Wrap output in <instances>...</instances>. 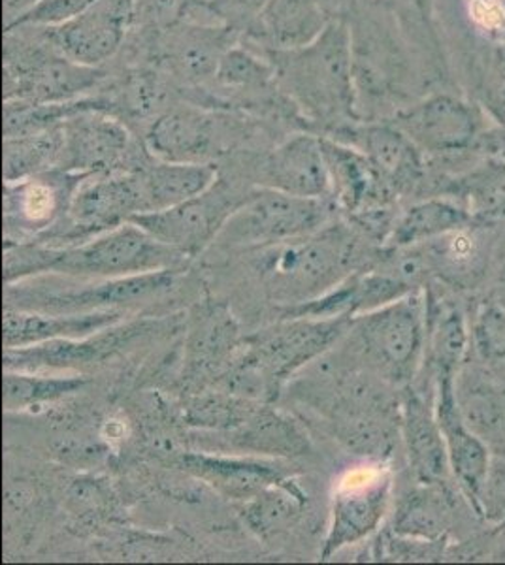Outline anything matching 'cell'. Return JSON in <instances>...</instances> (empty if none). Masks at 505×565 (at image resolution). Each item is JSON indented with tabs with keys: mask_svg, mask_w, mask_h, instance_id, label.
<instances>
[{
	"mask_svg": "<svg viewBox=\"0 0 505 565\" xmlns=\"http://www.w3.org/2000/svg\"><path fill=\"white\" fill-rule=\"evenodd\" d=\"M221 436L236 455L263 458H298L312 450L309 437L291 415L277 412L270 404H261L256 412L236 430Z\"/></svg>",
	"mask_w": 505,
	"mask_h": 565,
	"instance_id": "obj_29",
	"label": "cell"
},
{
	"mask_svg": "<svg viewBox=\"0 0 505 565\" xmlns=\"http://www.w3.org/2000/svg\"><path fill=\"white\" fill-rule=\"evenodd\" d=\"M95 2L96 0H34L7 21V31L53 29L74 20Z\"/></svg>",
	"mask_w": 505,
	"mask_h": 565,
	"instance_id": "obj_39",
	"label": "cell"
},
{
	"mask_svg": "<svg viewBox=\"0 0 505 565\" xmlns=\"http://www.w3.org/2000/svg\"><path fill=\"white\" fill-rule=\"evenodd\" d=\"M63 135L61 170L95 178L141 168L135 164L136 146L127 125L96 100H84L64 119Z\"/></svg>",
	"mask_w": 505,
	"mask_h": 565,
	"instance_id": "obj_7",
	"label": "cell"
},
{
	"mask_svg": "<svg viewBox=\"0 0 505 565\" xmlns=\"http://www.w3.org/2000/svg\"><path fill=\"white\" fill-rule=\"evenodd\" d=\"M470 505L454 482H419L403 492L392 516V533L419 541H449Z\"/></svg>",
	"mask_w": 505,
	"mask_h": 565,
	"instance_id": "obj_25",
	"label": "cell"
},
{
	"mask_svg": "<svg viewBox=\"0 0 505 565\" xmlns=\"http://www.w3.org/2000/svg\"><path fill=\"white\" fill-rule=\"evenodd\" d=\"M149 212L148 194L140 170L95 175L82 181L69 206L71 231L61 239H90L96 234L130 223ZM77 242V244H80Z\"/></svg>",
	"mask_w": 505,
	"mask_h": 565,
	"instance_id": "obj_11",
	"label": "cell"
},
{
	"mask_svg": "<svg viewBox=\"0 0 505 565\" xmlns=\"http://www.w3.org/2000/svg\"><path fill=\"white\" fill-rule=\"evenodd\" d=\"M259 52L269 58L277 87L304 119L333 125V132L358 122L355 45L346 21H330L302 47Z\"/></svg>",
	"mask_w": 505,
	"mask_h": 565,
	"instance_id": "obj_1",
	"label": "cell"
},
{
	"mask_svg": "<svg viewBox=\"0 0 505 565\" xmlns=\"http://www.w3.org/2000/svg\"><path fill=\"white\" fill-rule=\"evenodd\" d=\"M259 186L304 199L330 200V174L320 136H291L270 151L259 170Z\"/></svg>",
	"mask_w": 505,
	"mask_h": 565,
	"instance_id": "obj_23",
	"label": "cell"
},
{
	"mask_svg": "<svg viewBox=\"0 0 505 565\" xmlns=\"http://www.w3.org/2000/svg\"><path fill=\"white\" fill-rule=\"evenodd\" d=\"M434 385L435 415L445 437L453 481L475 513L493 452L485 439L472 430V426L462 415L461 404L456 398V377H434Z\"/></svg>",
	"mask_w": 505,
	"mask_h": 565,
	"instance_id": "obj_17",
	"label": "cell"
},
{
	"mask_svg": "<svg viewBox=\"0 0 505 565\" xmlns=\"http://www.w3.org/2000/svg\"><path fill=\"white\" fill-rule=\"evenodd\" d=\"M306 505L307 494L301 484L293 477H285L242 503V519L251 532L270 540L295 526Z\"/></svg>",
	"mask_w": 505,
	"mask_h": 565,
	"instance_id": "obj_33",
	"label": "cell"
},
{
	"mask_svg": "<svg viewBox=\"0 0 505 565\" xmlns=\"http://www.w3.org/2000/svg\"><path fill=\"white\" fill-rule=\"evenodd\" d=\"M333 136L365 154L397 194L411 191L422 180L424 153L392 121L353 122Z\"/></svg>",
	"mask_w": 505,
	"mask_h": 565,
	"instance_id": "obj_20",
	"label": "cell"
},
{
	"mask_svg": "<svg viewBox=\"0 0 505 565\" xmlns=\"http://www.w3.org/2000/svg\"><path fill=\"white\" fill-rule=\"evenodd\" d=\"M210 0H136V23L168 31L179 23L194 21V10H208Z\"/></svg>",
	"mask_w": 505,
	"mask_h": 565,
	"instance_id": "obj_40",
	"label": "cell"
},
{
	"mask_svg": "<svg viewBox=\"0 0 505 565\" xmlns=\"http://www.w3.org/2000/svg\"><path fill=\"white\" fill-rule=\"evenodd\" d=\"M84 175L52 170L27 180L4 183V223L8 232L36 234L45 231L63 213H69L72 196Z\"/></svg>",
	"mask_w": 505,
	"mask_h": 565,
	"instance_id": "obj_21",
	"label": "cell"
},
{
	"mask_svg": "<svg viewBox=\"0 0 505 565\" xmlns=\"http://www.w3.org/2000/svg\"><path fill=\"white\" fill-rule=\"evenodd\" d=\"M480 231L481 226H466L422 244L432 277L451 289L477 287V282L486 276L491 260V242H486Z\"/></svg>",
	"mask_w": 505,
	"mask_h": 565,
	"instance_id": "obj_30",
	"label": "cell"
},
{
	"mask_svg": "<svg viewBox=\"0 0 505 565\" xmlns=\"http://www.w3.org/2000/svg\"><path fill=\"white\" fill-rule=\"evenodd\" d=\"M320 141L327 157L330 202H334V206L353 218L390 207L397 193L371 167L365 154L349 143L328 136L320 138Z\"/></svg>",
	"mask_w": 505,
	"mask_h": 565,
	"instance_id": "obj_22",
	"label": "cell"
},
{
	"mask_svg": "<svg viewBox=\"0 0 505 565\" xmlns=\"http://www.w3.org/2000/svg\"><path fill=\"white\" fill-rule=\"evenodd\" d=\"M481 103L486 116L505 127V42L494 45L481 76Z\"/></svg>",
	"mask_w": 505,
	"mask_h": 565,
	"instance_id": "obj_42",
	"label": "cell"
},
{
	"mask_svg": "<svg viewBox=\"0 0 505 565\" xmlns=\"http://www.w3.org/2000/svg\"><path fill=\"white\" fill-rule=\"evenodd\" d=\"M210 85L213 97L236 104V108L270 106L283 95L269 58L250 44H234L224 53Z\"/></svg>",
	"mask_w": 505,
	"mask_h": 565,
	"instance_id": "obj_28",
	"label": "cell"
},
{
	"mask_svg": "<svg viewBox=\"0 0 505 565\" xmlns=\"http://www.w3.org/2000/svg\"><path fill=\"white\" fill-rule=\"evenodd\" d=\"M417 7L422 8V10H429L430 2L432 0H415Z\"/></svg>",
	"mask_w": 505,
	"mask_h": 565,
	"instance_id": "obj_45",
	"label": "cell"
},
{
	"mask_svg": "<svg viewBox=\"0 0 505 565\" xmlns=\"http://www.w3.org/2000/svg\"><path fill=\"white\" fill-rule=\"evenodd\" d=\"M474 225L466 204L453 196H430L417 202L394 221L387 245L413 247Z\"/></svg>",
	"mask_w": 505,
	"mask_h": 565,
	"instance_id": "obj_31",
	"label": "cell"
},
{
	"mask_svg": "<svg viewBox=\"0 0 505 565\" xmlns=\"http://www.w3.org/2000/svg\"><path fill=\"white\" fill-rule=\"evenodd\" d=\"M333 206L328 199H304L256 186L245 194L215 242L231 249H269L306 238L327 225Z\"/></svg>",
	"mask_w": 505,
	"mask_h": 565,
	"instance_id": "obj_6",
	"label": "cell"
},
{
	"mask_svg": "<svg viewBox=\"0 0 505 565\" xmlns=\"http://www.w3.org/2000/svg\"><path fill=\"white\" fill-rule=\"evenodd\" d=\"M466 362L505 383V308L491 298L470 313V354Z\"/></svg>",
	"mask_w": 505,
	"mask_h": 565,
	"instance_id": "obj_37",
	"label": "cell"
},
{
	"mask_svg": "<svg viewBox=\"0 0 505 565\" xmlns=\"http://www.w3.org/2000/svg\"><path fill=\"white\" fill-rule=\"evenodd\" d=\"M223 127L215 111L199 104L162 109L149 122L144 149L154 161L211 162L221 153Z\"/></svg>",
	"mask_w": 505,
	"mask_h": 565,
	"instance_id": "obj_15",
	"label": "cell"
},
{
	"mask_svg": "<svg viewBox=\"0 0 505 565\" xmlns=\"http://www.w3.org/2000/svg\"><path fill=\"white\" fill-rule=\"evenodd\" d=\"M176 466L187 476L194 477L227 500L245 503L288 473L287 463L277 458L227 457L210 452H179Z\"/></svg>",
	"mask_w": 505,
	"mask_h": 565,
	"instance_id": "obj_19",
	"label": "cell"
},
{
	"mask_svg": "<svg viewBox=\"0 0 505 565\" xmlns=\"http://www.w3.org/2000/svg\"><path fill=\"white\" fill-rule=\"evenodd\" d=\"M427 330V292L422 289L355 317L347 334L365 370L394 388H403L421 373Z\"/></svg>",
	"mask_w": 505,
	"mask_h": 565,
	"instance_id": "obj_5",
	"label": "cell"
},
{
	"mask_svg": "<svg viewBox=\"0 0 505 565\" xmlns=\"http://www.w3.org/2000/svg\"><path fill=\"white\" fill-rule=\"evenodd\" d=\"M149 212L178 206L208 191L219 180L215 162L151 161L141 168Z\"/></svg>",
	"mask_w": 505,
	"mask_h": 565,
	"instance_id": "obj_32",
	"label": "cell"
},
{
	"mask_svg": "<svg viewBox=\"0 0 505 565\" xmlns=\"http://www.w3.org/2000/svg\"><path fill=\"white\" fill-rule=\"evenodd\" d=\"M400 434L413 479L419 482H454L448 447L435 415V385L429 375L427 385L400 388Z\"/></svg>",
	"mask_w": 505,
	"mask_h": 565,
	"instance_id": "obj_16",
	"label": "cell"
},
{
	"mask_svg": "<svg viewBox=\"0 0 505 565\" xmlns=\"http://www.w3.org/2000/svg\"><path fill=\"white\" fill-rule=\"evenodd\" d=\"M392 481L383 463L353 469L338 482L330 524L320 558L328 559L346 546L357 545L376 532L389 511Z\"/></svg>",
	"mask_w": 505,
	"mask_h": 565,
	"instance_id": "obj_9",
	"label": "cell"
},
{
	"mask_svg": "<svg viewBox=\"0 0 505 565\" xmlns=\"http://www.w3.org/2000/svg\"><path fill=\"white\" fill-rule=\"evenodd\" d=\"M63 122L36 135L4 138V183L27 180L63 167Z\"/></svg>",
	"mask_w": 505,
	"mask_h": 565,
	"instance_id": "obj_34",
	"label": "cell"
},
{
	"mask_svg": "<svg viewBox=\"0 0 505 565\" xmlns=\"http://www.w3.org/2000/svg\"><path fill=\"white\" fill-rule=\"evenodd\" d=\"M85 385L87 380L84 375H45L40 372L4 370L2 405L8 413L27 412L76 394Z\"/></svg>",
	"mask_w": 505,
	"mask_h": 565,
	"instance_id": "obj_35",
	"label": "cell"
},
{
	"mask_svg": "<svg viewBox=\"0 0 505 565\" xmlns=\"http://www.w3.org/2000/svg\"><path fill=\"white\" fill-rule=\"evenodd\" d=\"M266 0H210V7L224 25L232 26V21L250 25L256 13L263 10Z\"/></svg>",
	"mask_w": 505,
	"mask_h": 565,
	"instance_id": "obj_43",
	"label": "cell"
},
{
	"mask_svg": "<svg viewBox=\"0 0 505 565\" xmlns=\"http://www.w3.org/2000/svg\"><path fill=\"white\" fill-rule=\"evenodd\" d=\"M353 319L355 317H283L272 327L245 335L227 370L224 383L240 396L270 404L295 373L346 338Z\"/></svg>",
	"mask_w": 505,
	"mask_h": 565,
	"instance_id": "obj_3",
	"label": "cell"
},
{
	"mask_svg": "<svg viewBox=\"0 0 505 565\" xmlns=\"http://www.w3.org/2000/svg\"><path fill=\"white\" fill-rule=\"evenodd\" d=\"M330 21L320 0H266L245 29L248 44L256 50H295L314 42Z\"/></svg>",
	"mask_w": 505,
	"mask_h": 565,
	"instance_id": "obj_27",
	"label": "cell"
},
{
	"mask_svg": "<svg viewBox=\"0 0 505 565\" xmlns=\"http://www.w3.org/2000/svg\"><path fill=\"white\" fill-rule=\"evenodd\" d=\"M168 245L160 244L135 223H125L112 231L96 234L80 244L48 245L7 244L4 281L12 285L40 274L80 277V279H114L148 271L172 270L183 263Z\"/></svg>",
	"mask_w": 505,
	"mask_h": 565,
	"instance_id": "obj_2",
	"label": "cell"
},
{
	"mask_svg": "<svg viewBox=\"0 0 505 565\" xmlns=\"http://www.w3.org/2000/svg\"><path fill=\"white\" fill-rule=\"evenodd\" d=\"M491 300L498 302L502 308H505V258L499 263L498 270L494 271Z\"/></svg>",
	"mask_w": 505,
	"mask_h": 565,
	"instance_id": "obj_44",
	"label": "cell"
},
{
	"mask_svg": "<svg viewBox=\"0 0 505 565\" xmlns=\"http://www.w3.org/2000/svg\"><path fill=\"white\" fill-rule=\"evenodd\" d=\"M261 404L263 402L243 398L218 386H211L206 391L192 392L183 404V420L199 430L227 434L240 428Z\"/></svg>",
	"mask_w": 505,
	"mask_h": 565,
	"instance_id": "obj_36",
	"label": "cell"
},
{
	"mask_svg": "<svg viewBox=\"0 0 505 565\" xmlns=\"http://www.w3.org/2000/svg\"><path fill=\"white\" fill-rule=\"evenodd\" d=\"M232 45V26L218 21H186L168 29L162 42V65L181 84H210Z\"/></svg>",
	"mask_w": 505,
	"mask_h": 565,
	"instance_id": "obj_24",
	"label": "cell"
},
{
	"mask_svg": "<svg viewBox=\"0 0 505 565\" xmlns=\"http://www.w3.org/2000/svg\"><path fill=\"white\" fill-rule=\"evenodd\" d=\"M136 23V0H96L85 12L45 31V39L76 65L98 68L122 50Z\"/></svg>",
	"mask_w": 505,
	"mask_h": 565,
	"instance_id": "obj_12",
	"label": "cell"
},
{
	"mask_svg": "<svg viewBox=\"0 0 505 565\" xmlns=\"http://www.w3.org/2000/svg\"><path fill=\"white\" fill-rule=\"evenodd\" d=\"M245 194L219 175V180L204 193L178 206L159 212L140 213L130 223L140 226L160 244L172 247L186 258H194L215 242Z\"/></svg>",
	"mask_w": 505,
	"mask_h": 565,
	"instance_id": "obj_8",
	"label": "cell"
},
{
	"mask_svg": "<svg viewBox=\"0 0 505 565\" xmlns=\"http://www.w3.org/2000/svg\"><path fill=\"white\" fill-rule=\"evenodd\" d=\"M475 513L494 532L505 530V457L493 452V460L481 487Z\"/></svg>",
	"mask_w": 505,
	"mask_h": 565,
	"instance_id": "obj_41",
	"label": "cell"
},
{
	"mask_svg": "<svg viewBox=\"0 0 505 565\" xmlns=\"http://www.w3.org/2000/svg\"><path fill=\"white\" fill-rule=\"evenodd\" d=\"M456 185L474 225L493 226L505 221V159L485 162Z\"/></svg>",
	"mask_w": 505,
	"mask_h": 565,
	"instance_id": "obj_38",
	"label": "cell"
},
{
	"mask_svg": "<svg viewBox=\"0 0 505 565\" xmlns=\"http://www.w3.org/2000/svg\"><path fill=\"white\" fill-rule=\"evenodd\" d=\"M240 324L224 303L206 302L192 311L186 340L183 383L191 392L218 385L242 348Z\"/></svg>",
	"mask_w": 505,
	"mask_h": 565,
	"instance_id": "obj_14",
	"label": "cell"
},
{
	"mask_svg": "<svg viewBox=\"0 0 505 565\" xmlns=\"http://www.w3.org/2000/svg\"><path fill=\"white\" fill-rule=\"evenodd\" d=\"M178 277V268L172 270L148 271L138 276L98 279L90 285L69 287L59 292H36L21 295L18 309L44 311V313H91L106 309H122L146 302L172 289Z\"/></svg>",
	"mask_w": 505,
	"mask_h": 565,
	"instance_id": "obj_13",
	"label": "cell"
},
{
	"mask_svg": "<svg viewBox=\"0 0 505 565\" xmlns=\"http://www.w3.org/2000/svg\"><path fill=\"white\" fill-rule=\"evenodd\" d=\"M149 332L148 322H127L98 330L76 340H52L31 348L4 349V370L15 372H45V370H76L103 362L136 335Z\"/></svg>",
	"mask_w": 505,
	"mask_h": 565,
	"instance_id": "obj_18",
	"label": "cell"
},
{
	"mask_svg": "<svg viewBox=\"0 0 505 565\" xmlns=\"http://www.w3.org/2000/svg\"><path fill=\"white\" fill-rule=\"evenodd\" d=\"M269 249L261 271L270 296L283 308L319 298L358 271L360 263L358 238L341 223Z\"/></svg>",
	"mask_w": 505,
	"mask_h": 565,
	"instance_id": "obj_4",
	"label": "cell"
},
{
	"mask_svg": "<svg viewBox=\"0 0 505 565\" xmlns=\"http://www.w3.org/2000/svg\"><path fill=\"white\" fill-rule=\"evenodd\" d=\"M122 319V309L91 313H44L8 306L2 316V341L4 349H21L44 341L76 340L114 327Z\"/></svg>",
	"mask_w": 505,
	"mask_h": 565,
	"instance_id": "obj_26",
	"label": "cell"
},
{
	"mask_svg": "<svg viewBox=\"0 0 505 565\" xmlns=\"http://www.w3.org/2000/svg\"><path fill=\"white\" fill-rule=\"evenodd\" d=\"M390 121L408 136L422 153L456 154L474 151L485 135L483 114L474 104L454 95H432L398 109Z\"/></svg>",
	"mask_w": 505,
	"mask_h": 565,
	"instance_id": "obj_10",
	"label": "cell"
}]
</instances>
